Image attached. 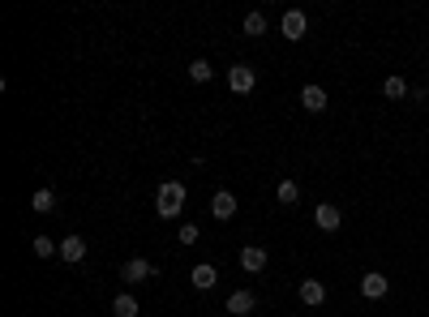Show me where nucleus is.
<instances>
[{
    "mask_svg": "<svg viewBox=\"0 0 429 317\" xmlns=\"http://www.w3.org/2000/svg\"><path fill=\"white\" fill-rule=\"evenodd\" d=\"M60 257H65L69 266H78V262L86 257V240H82V236H65V240H60Z\"/></svg>",
    "mask_w": 429,
    "mask_h": 317,
    "instance_id": "obj_10",
    "label": "nucleus"
},
{
    "mask_svg": "<svg viewBox=\"0 0 429 317\" xmlns=\"http://www.w3.org/2000/svg\"><path fill=\"white\" fill-rule=\"evenodd\" d=\"M280 26H284V39L300 43V39H305V31H309V17L300 13V9H288V13H284V22H280Z\"/></svg>",
    "mask_w": 429,
    "mask_h": 317,
    "instance_id": "obj_3",
    "label": "nucleus"
},
{
    "mask_svg": "<svg viewBox=\"0 0 429 317\" xmlns=\"http://www.w3.org/2000/svg\"><path fill=\"white\" fill-rule=\"evenodd\" d=\"M322 300H326V287H322V279H300V305L318 309Z\"/></svg>",
    "mask_w": 429,
    "mask_h": 317,
    "instance_id": "obj_9",
    "label": "nucleus"
},
{
    "mask_svg": "<svg viewBox=\"0 0 429 317\" xmlns=\"http://www.w3.org/2000/svg\"><path fill=\"white\" fill-rule=\"evenodd\" d=\"M189 279H193V287H202V291H207V287H215V283H219V271H215L211 262H197L193 271H189Z\"/></svg>",
    "mask_w": 429,
    "mask_h": 317,
    "instance_id": "obj_12",
    "label": "nucleus"
},
{
    "mask_svg": "<svg viewBox=\"0 0 429 317\" xmlns=\"http://www.w3.org/2000/svg\"><path fill=\"white\" fill-rule=\"evenodd\" d=\"M112 313H116V317H138V313H142V305L129 296V291H124V296H116V300H112Z\"/></svg>",
    "mask_w": 429,
    "mask_h": 317,
    "instance_id": "obj_14",
    "label": "nucleus"
},
{
    "mask_svg": "<svg viewBox=\"0 0 429 317\" xmlns=\"http://www.w3.org/2000/svg\"><path fill=\"white\" fill-rule=\"evenodd\" d=\"M241 266H245L249 275L266 271V249H262V245H249V249H241Z\"/></svg>",
    "mask_w": 429,
    "mask_h": 317,
    "instance_id": "obj_11",
    "label": "nucleus"
},
{
    "mask_svg": "<svg viewBox=\"0 0 429 317\" xmlns=\"http://www.w3.org/2000/svg\"><path fill=\"white\" fill-rule=\"evenodd\" d=\"M31 206H35V214H52L56 210V193L52 189H39L35 198H31Z\"/></svg>",
    "mask_w": 429,
    "mask_h": 317,
    "instance_id": "obj_15",
    "label": "nucleus"
},
{
    "mask_svg": "<svg viewBox=\"0 0 429 317\" xmlns=\"http://www.w3.org/2000/svg\"><path fill=\"white\" fill-rule=\"evenodd\" d=\"M254 305H258V296H254L249 287H241V291H232V296H228V313H232V317H249V313H254Z\"/></svg>",
    "mask_w": 429,
    "mask_h": 317,
    "instance_id": "obj_6",
    "label": "nucleus"
},
{
    "mask_svg": "<svg viewBox=\"0 0 429 317\" xmlns=\"http://www.w3.org/2000/svg\"><path fill=\"white\" fill-rule=\"evenodd\" d=\"M314 223H318L322 232H339V223H343V214H339V206H331V202H322V206L314 210Z\"/></svg>",
    "mask_w": 429,
    "mask_h": 317,
    "instance_id": "obj_7",
    "label": "nucleus"
},
{
    "mask_svg": "<svg viewBox=\"0 0 429 317\" xmlns=\"http://www.w3.org/2000/svg\"><path fill=\"white\" fill-rule=\"evenodd\" d=\"M35 253H39V257H52V253H56V240H52V236H35Z\"/></svg>",
    "mask_w": 429,
    "mask_h": 317,
    "instance_id": "obj_20",
    "label": "nucleus"
},
{
    "mask_svg": "<svg viewBox=\"0 0 429 317\" xmlns=\"http://www.w3.org/2000/svg\"><path fill=\"white\" fill-rule=\"evenodd\" d=\"M382 94H387V99H403V94H408V82H403L399 73H391V78L382 82Z\"/></svg>",
    "mask_w": 429,
    "mask_h": 317,
    "instance_id": "obj_16",
    "label": "nucleus"
},
{
    "mask_svg": "<svg viewBox=\"0 0 429 317\" xmlns=\"http://www.w3.org/2000/svg\"><path fill=\"white\" fill-rule=\"evenodd\" d=\"M275 198H280V202H284V206H296V198H300V189H296V185H292V180H284V185H280V189H275Z\"/></svg>",
    "mask_w": 429,
    "mask_h": 317,
    "instance_id": "obj_17",
    "label": "nucleus"
},
{
    "mask_svg": "<svg viewBox=\"0 0 429 317\" xmlns=\"http://www.w3.org/2000/svg\"><path fill=\"white\" fill-rule=\"evenodd\" d=\"M176 240H181V245H197V223H181Z\"/></svg>",
    "mask_w": 429,
    "mask_h": 317,
    "instance_id": "obj_21",
    "label": "nucleus"
},
{
    "mask_svg": "<svg viewBox=\"0 0 429 317\" xmlns=\"http://www.w3.org/2000/svg\"><path fill=\"white\" fill-rule=\"evenodd\" d=\"M300 108H305V112H322L326 108V90L322 86H305V90H300Z\"/></svg>",
    "mask_w": 429,
    "mask_h": 317,
    "instance_id": "obj_13",
    "label": "nucleus"
},
{
    "mask_svg": "<svg viewBox=\"0 0 429 317\" xmlns=\"http://www.w3.org/2000/svg\"><path fill=\"white\" fill-rule=\"evenodd\" d=\"M150 275H155V266H150L146 257H129V262H124V271H120L124 283H146Z\"/></svg>",
    "mask_w": 429,
    "mask_h": 317,
    "instance_id": "obj_5",
    "label": "nucleus"
},
{
    "mask_svg": "<svg viewBox=\"0 0 429 317\" xmlns=\"http://www.w3.org/2000/svg\"><path fill=\"white\" fill-rule=\"evenodd\" d=\"M211 214H215V219H223V223H228V219L236 214V198H232L228 189H219L215 198H211Z\"/></svg>",
    "mask_w": 429,
    "mask_h": 317,
    "instance_id": "obj_8",
    "label": "nucleus"
},
{
    "mask_svg": "<svg viewBox=\"0 0 429 317\" xmlns=\"http://www.w3.org/2000/svg\"><path fill=\"white\" fill-rule=\"evenodd\" d=\"M211 73H215V69H211L207 60H193V65H189V78H193V82H211Z\"/></svg>",
    "mask_w": 429,
    "mask_h": 317,
    "instance_id": "obj_19",
    "label": "nucleus"
},
{
    "mask_svg": "<svg viewBox=\"0 0 429 317\" xmlns=\"http://www.w3.org/2000/svg\"><path fill=\"white\" fill-rule=\"evenodd\" d=\"M228 86H232V94H249L258 86V73L249 69V65H232L228 69Z\"/></svg>",
    "mask_w": 429,
    "mask_h": 317,
    "instance_id": "obj_2",
    "label": "nucleus"
},
{
    "mask_svg": "<svg viewBox=\"0 0 429 317\" xmlns=\"http://www.w3.org/2000/svg\"><path fill=\"white\" fill-rule=\"evenodd\" d=\"M155 210H159V219H176L185 210V185L181 180H163L159 185V193H155Z\"/></svg>",
    "mask_w": 429,
    "mask_h": 317,
    "instance_id": "obj_1",
    "label": "nucleus"
},
{
    "mask_svg": "<svg viewBox=\"0 0 429 317\" xmlns=\"http://www.w3.org/2000/svg\"><path fill=\"white\" fill-rule=\"evenodd\" d=\"M387 291H391V279H387V275H378V271L361 275V296H365V300H382Z\"/></svg>",
    "mask_w": 429,
    "mask_h": 317,
    "instance_id": "obj_4",
    "label": "nucleus"
},
{
    "mask_svg": "<svg viewBox=\"0 0 429 317\" xmlns=\"http://www.w3.org/2000/svg\"><path fill=\"white\" fill-rule=\"evenodd\" d=\"M245 35H266V13H249L245 17Z\"/></svg>",
    "mask_w": 429,
    "mask_h": 317,
    "instance_id": "obj_18",
    "label": "nucleus"
}]
</instances>
